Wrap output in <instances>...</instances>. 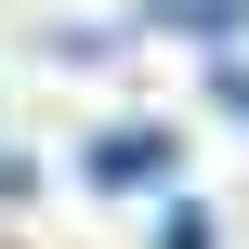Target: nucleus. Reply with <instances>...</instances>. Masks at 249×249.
Listing matches in <instances>:
<instances>
[{
    "mask_svg": "<svg viewBox=\"0 0 249 249\" xmlns=\"http://www.w3.org/2000/svg\"><path fill=\"white\" fill-rule=\"evenodd\" d=\"M158 249H223V223H210V210H171V223H158Z\"/></svg>",
    "mask_w": 249,
    "mask_h": 249,
    "instance_id": "f03ea898",
    "label": "nucleus"
},
{
    "mask_svg": "<svg viewBox=\"0 0 249 249\" xmlns=\"http://www.w3.org/2000/svg\"><path fill=\"white\" fill-rule=\"evenodd\" d=\"M171 158H184V144H171L158 118H118L105 144H79V184H92V197H144V184H171Z\"/></svg>",
    "mask_w": 249,
    "mask_h": 249,
    "instance_id": "f257e3e1",
    "label": "nucleus"
}]
</instances>
